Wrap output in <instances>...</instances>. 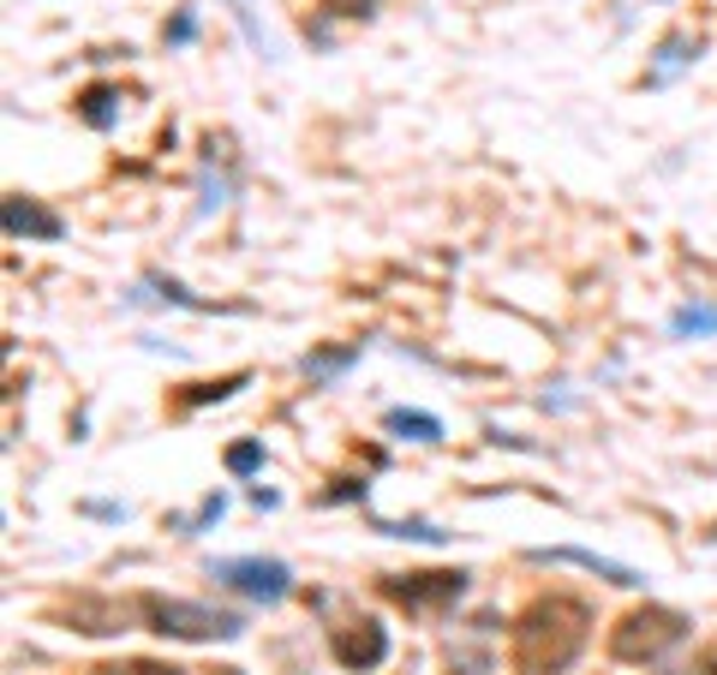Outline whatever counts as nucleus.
<instances>
[{"instance_id": "423d86ee", "label": "nucleus", "mask_w": 717, "mask_h": 675, "mask_svg": "<svg viewBox=\"0 0 717 675\" xmlns=\"http://www.w3.org/2000/svg\"><path fill=\"white\" fill-rule=\"evenodd\" d=\"M335 657L347 669H377L389 657V627L383 622H354V627H335Z\"/></svg>"}, {"instance_id": "f3484780", "label": "nucleus", "mask_w": 717, "mask_h": 675, "mask_svg": "<svg viewBox=\"0 0 717 675\" xmlns=\"http://www.w3.org/2000/svg\"><path fill=\"white\" fill-rule=\"evenodd\" d=\"M192 36H198V7H180V12L162 24V42H168V49H186Z\"/></svg>"}, {"instance_id": "f8f14e48", "label": "nucleus", "mask_w": 717, "mask_h": 675, "mask_svg": "<svg viewBox=\"0 0 717 675\" xmlns=\"http://www.w3.org/2000/svg\"><path fill=\"white\" fill-rule=\"evenodd\" d=\"M78 114H84V126L108 131L114 120H120V91H114V84H91V91L78 96Z\"/></svg>"}, {"instance_id": "aec40b11", "label": "nucleus", "mask_w": 717, "mask_h": 675, "mask_svg": "<svg viewBox=\"0 0 717 675\" xmlns=\"http://www.w3.org/2000/svg\"><path fill=\"white\" fill-rule=\"evenodd\" d=\"M324 12L329 19H371L377 0H324Z\"/></svg>"}, {"instance_id": "dca6fc26", "label": "nucleus", "mask_w": 717, "mask_h": 675, "mask_svg": "<svg viewBox=\"0 0 717 675\" xmlns=\"http://www.w3.org/2000/svg\"><path fill=\"white\" fill-rule=\"evenodd\" d=\"M383 532L389 538H419V545H443V526H431V520H383Z\"/></svg>"}, {"instance_id": "7ed1b4c3", "label": "nucleus", "mask_w": 717, "mask_h": 675, "mask_svg": "<svg viewBox=\"0 0 717 675\" xmlns=\"http://www.w3.org/2000/svg\"><path fill=\"white\" fill-rule=\"evenodd\" d=\"M687 640V615L682 610H664V604H646L634 615H622L616 634H610V657H622V664H652V657H664L669 645Z\"/></svg>"}, {"instance_id": "6e6552de", "label": "nucleus", "mask_w": 717, "mask_h": 675, "mask_svg": "<svg viewBox=\"0 0 717 675\" xmlns=\"http://www.w3.org/2000/svg\"><path fill=\"white\" fill-rule=\"evenodd\" d=\"M7 233L12 240H61V215L54 210H42V203L31 198H7Z\"/></svg>"}, {"instance_id": "9b49d317", "label": "nucleus", "mask_w": 717, "mask_h": 675, "mask_svg": "<svg viewBox=\"0 0 717 675\" xmlns=\"http://www.w3.org/2000/svg\"><path fill=\"white\" fill-rule=\"evenodd\" d=\"M699 49H706V42H699V36H669L664 49H657V66L646 72V84H664V78H676L682 66H694V61H699Z\"/></svg>"}, {"instance_id": "1a4fd4ad", "label": "nucleus", "mask_w": 717, "mask_h": 675, "mask_svg": "<svg viewBox=\"0 0 717 675\" xmlns=\"http://www.w3.org/2000/svg\"><path fill=\"white\" fill-rule=\"evenodd\" d=\"M72 615L84 622V634H126L131 622L126 604H102V598H72Z\"/></svg>"}, {"instance_id": "a211bd4d", "label": "nucleus", "mask_w": 717, "mask_h": 675, "mask_svg": "<svg viewBox=\"0 0 717 675\" xmlns=\"http://www.w3.org/2000/svg\"><path fill=\"white\" fill-rule=\"evenodd\" d=\"M257 466H263V443H233L228 449V473L233 478H252Z\"/></svg>"}, {"instance_id": "9d476101", "label": "nucleus", "mask_w": 717, "mask_h": 675, "mask_svg": "<svg viewBox=\"0 0 717 675\" xmlns=\"http://www.w3.org/2000/svg\"><path fill=\"white\" fill-rule=\"evenodd\" d=\"M383 424H389L394 436H407V443H443V419L419 413V407H389Z\"/></svg>"}, {"instance_id": "ddd939ff", "label": "nucleus", "mask_w": 717, "mask_h": 675, "mask_svg": "<svg viewBox=\"0 0 717 675\" xmlns=\"http://www.w3.org/2000/svg\"><path fill=\"white\" fill-rule=\"evenodd\" d=\"M245 383H252V377L245 371H233V377H215V383H192L180 394V413H192V407H210V401H228V394H240Z\"/></svg>"}, {"instance_id": "4be33fe9", "label": "nucleus", "mask_w": 717, "mask_h": 675, "mask_svg": "<svg viewBox=\"0 0 717 675\" xmlns=\"http://www.w3.org/2000/svg\"><path fill=\"white\" fill-rule=\"evenodd\" d=\"M84 515H96V520H126V503H91Z\"/></svg>"}, {"instance_id": "2eb2a0df", "label": "nucleus", "mask_w": 717, "mask_h": 675, "mask_svg": "<svg viewBox=\"0 0 717 675\" xmlns=\"http://www.w3.org/2000/svg\"><path fill=\"white\" fill-rule=\"evenodd\" d=\"M669 329H676L682 341L687 335H717V305H682V312L669 317Z\"/></svg>"}, {"instance_id": "0eeeda50", "label": "nucleus", "mask_w": 717, "mask_h": 675, "mask_svg": "<svg viewBox=\"0 0 717 675\" xmlns=\"http://www.w3.org/2000/svg\"><path fill=\"white\" fill-rule=\"evenodd\" d=\"M533 562H568V568H587V574L598 580H610V586H646V574L640 568H628V562H610V556H598V550H568V545H556V550H533Z\"/></svg>"}, {"instance_id": "4468645a", "label": "nucleus", "mask_w": 717, "mask_h": 675, "mask_svg": "<svg viewBox=\"0 0 717 675\" xmlns=\"http://www.w3.org/2000/svg\"><path fill=\"white\" fill-rule=\"evenodd\" d=\"M354 359H359V341H347V347H329V354H305L299 371L305 377H335V371H347Z\"/></svg>"}, {"instance_id": "20e7f679", "label": "nucleus", "mask_w": 717, "mask_h": 675, "mask_svg": "<svg viewBox=\"0 0 717 675\" xmlns=\"http://www.w3.org/2000/svg\"><path fill=\"white\" fill-rule=\"evenodd\" d=\"M210 580H222L245 598H263V604L294 592V568L275 562V556H228V562H210Z\"/></svg>"}, {"instance_id": "f03ea898", "label": "nucleus", "mask_w": 717, "mask_h": 675, "mask_svg": "<svg viewBox=\"0 0 717 675\" xmlns=\"http://www.w3.org/2000/svg\"><path fill=\"white\" fill-rule=\"evenodd\" d=\"M138 615L162 640H233V634H245L240 615L210 610V604H186V598H156V592L138 598Z\"/></svg>"}, {"instance_id": "412c9836", "label": "nucleus", "mask_w": 717, "mask_h": 675, "mask_svg": "<svg viewBox=\"0 0 717 675\" xmlns=\"http://www.w3.org/2000/svg\"><path fill=\"white\" fill-rule=\"evenodd\" d=\"M96 675H180V669H173V664H144V657H138V664H108Z\"/></svg>"}, {"instance_id": "f257e3e1", "label": "nucleus", "mask_w": 717, "mask_h": 675, "mask_svg": "<svg viewBox=\"0 0 717 675\" xmlns=\"http://www.w3.org/2000/svg\"><path fill=\"white\" fill-rule=\"evenodd\" d=\"M587 627H592V610L580 604V598H568V592L533 598V604L515 615L508 657H515L520 675H562L580 657V645H587Z\"/></svg>"}, {"instance_id": "39448f33", "label": "nucleus", "mask_w": 717, "mask_h": 675, "mask_svg": "<svg viewBox=\"0 0 717 675\" xmlns=\"http://www.w3.org/2000/svg\"><path fill=\"white\" fill-rule=\"evenodd\" d=\"M383 592H389L401 610L424 615V610L455 604V598L466 592V574H461V568H436V574H389V580H383Z\"/></svg>"}, {"instance_id": "6ab92c4d", "label": "nucleus", "mask_w": 717, "mask_h": 675, "mask_svg": "<svg viewBox=\"0 0 717 675\" xmlns=\"http://www.w3.org/2000/svg\"><path fill=\"white\" fill-rule=\"evenodd\" d=\"M222 515H228V496L215 491V496H203V503H198V515H192V520H180V532H203V526H215Z\"/></svg>"}]
</instances>
